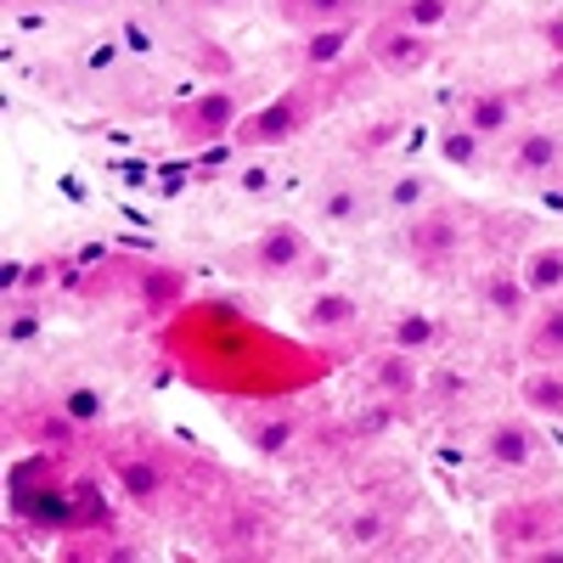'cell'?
Masks as SVG:
<instances>
[{"mask_svg":"<svg viewBox=\"0 0 563 563\" xmlns=\"http://www.w3.org/2000/svg\"><path fill=\"white\" fill-rule=\"evenodd\" d=\"M305 260H310V238H305L299 225H265L260 243L249 249V265L260 276H294Z\"/></svg>","mask_w":563,"mask_h":563,"instance_id":"3","label":"cell"},{"mask_svg":"<svg viewBox=\"0 0 563 563\" xmlns=\"http://www.w3.org/2000/svg\"><path fill=\"white\" fill-rule=\"evenodd\" d=\"M552 519H547V507H536V501H525V507H507V512H496V536L507 541V547H530V541H541V530H547Z\"/></svg>","mask_w":563,"mask_h":563,"instance_id":"12","label":"cell"},{"mask_svg":"<svg viewBox=\"0 0 563 563\" xmlns=\"http://www.w3.org/2000/svg\"><path fill=\"white\" fill-rule=\"evenodd\" d=\"M372 57H378V68L389 74H422L434 57V45L422 29H406V23H378L372 29Z\"/></svg>","mask_w":563,"mask_h":563,"instance_id":"2","label":"cell"},{"mask_svg":"<svg viewBox=\"0 0 563 563\" xmlns=\"http://www.w3.org/2000/svg\"><path fill=\"white\" fill-rule=\"evenodd\" d=\"M389 339H395V350L417 355V350H434V344L445 339V327H440L429 310H400V316L389 321Z\"/></svg>","mask_w":563,"mask_h":563,"instance_id":"11","label":"cell"},{"mask_svg":"<svg viewBox=\"0 0 563 563\" xmlns=\"http://www.w3.org/2000/svg\"><path fill=\"white\" fill-rule=\"evenodd\" d=\"M231 124H238V97H231V90H203V97L186 108V130L192 135H225Z\"/></svg>","mask_w":563,"mask_h":563,"instance_id":"6","label":"cell"},{"mask_svg":"<svg viewBox=\"0 0 563 563\" xmlns=\"http://www.w3.org/2000/svg\"><path fill=\"white\" fill-rule=\"evenodd\" d=\"M344 541L350 547H384L389 541V519H384V507H366V512H355V519L344 525Z\"/></svg>","mask_w":563,"mask_h":563,"instance_id":"19","label":"cell"},{"mask_svg":"<svg viewBox=\"0 0 563 563\" xmlns=\"http://www.w3.org/2000/svg\"><path fill=\"white\" fill-rule=\"evenodd\" d=\"M350 40H355L350 23H321V29L305 40V63H310V68H339L344 52H350Z\"/></svg>","mask_w":563,"mask_h":563,"instance_id":"14","label":"cell"},{"mask_svg":"<svg viewBox=\"0 0 563 563\" xmlns=\"http://www.w3.org/2000/svg\"><path fill=\"white\" fill-rule=\"evenodd\" d=\"M440 153H445V164H456V169H474V164H479V135L467 130V124H462V130H445V135H440Z\"/></svg>","mask_w":563,"mask_h":563,"instance_id":"24","label":"cell"},{"mask_svg":"<svg viewBox=\"0 0 563 563\" xmlns=\"http://www.w3.org/2000/svg\"><path fill=\"white\" fill-rule=\"evenodd\" d=\"M63 411H68L74 422H102L108 400H102V389H90V384H74V389H63Z\"/></svg>","mask_w":563,"mask_h":563,"instance_id":"22","label":"cell"},{"mask_svg":"<svg viewBox=\"0 0 563 563\" xmlns=\"http://www.w3.org/2000/svg\"><path fill=\"white\" fill-rule=\"evenodd\" d=\"M141 299L147 305H175L180 299V271H169V265L141 271Z\"/></svg>","mask_w":563,"mask_h":563,"instance_id":"25","label":"cell"},{"mask_svg":"<svg viewBox=\"0 0 563 563\" xmlns=\"http://www.w3.org/2000/svg\"><path fill=\"white\" fill-rule=\"evenodd\" d=\"M456 0H400V23L406 29H422V34H434L445 18H451Z\"/></svg>","mask_w":563,"mask_h":563,"instance_id":"20","label":"cell"},{"mask_svg":"<svg viewBox=\"0 0 563 563\" xmlns=\"http://www.w3.org/2000/svg\"><path fill=\"white\" fill-rule=\"evenodd\" d=\"M525 288L541 294V299H552L563 288V249H536L525 260Z\"/></svg>","mask_w":563,"mask_h":563,"instance_id":"15","label":"cell"},{"mask_svg":"<svg viewBox=\"0 0 563 563\" xmlns=\"http://www.w3.org/2000/svg\"><path fill=\"white\" fill-rule=\"evenodd\" d=\"M23 288V260H0V294H18Z\"/></svg>","mask_w":563,"mask_h":563,"instance_id":"32","label":"cell"},{"mask_svg":"<svg viewBox=\"0 0 563 563\" xmlns=\"http://www.w3.org/2000/svg\"><path fill=\"white\" fill-rule=\"evenodd\" d=\"M558 158H563V135L530 130V135H519V147H512V175H547Z\"/></svg>","mask_w":563,"mask_h":563,"instance_id":"10","label":"cell"},{"mask_svg":"<svg viewBox=\"0 0 563 563\" xmlns=\"http://www.w3.org/2000/svg\"><path fill=\"white\" fill-rule=\"evenodd\" d=\"M400 124H378V130H366V147H384V141H395Z\"/></svg>","mask_w":563,"mask_h":563,"instance_id":"34","label":"cell"},{"mask_svg":"<svg viewBox=\"0 0 563 563\" xmlns=\"http://www.w3.org/2000/svg\"><path fill=\"white\" fill-rule=\"evenodd\" d=\"M119 490L141 507H153L164 496V462L158 456H124L119 462Z\"/></svg>","mask_w":563,"mask_h":563,"instance_id":"9","label":"cell"},{"mask_svg":"<svg viewBox=\"0 0 563 563\" xmlns=\"http://www.w3.org/2000/svg\"><path fill=\"white\" fill-rule=\"evenodd\" d=\"M536 350L541 355H563V305H547L536 321Z\"/></svg>","mask_w":563,"mask_h":563,"instance_id":"27","label":"cell"},{"mask_svg":"<svg viewBox=\"0 0 563 563\" xmlns=\"http://www.w3.org/2000/svg\"><path fill=\"white\" fill-rule=\"evenodd\" d=\"M294 434H299L294 417H265V422H254V429H249V445H254L260 456H282V451L294 445Z\"/></svg>","mask_w":563,"mask_h":563,"instance_id":"18","label":"cell"},{"mask_svg":"<svg viewBox=\"0 0 563 563\" xmlns=\"http://www.w3.org/2000/svg\"><path fill=\"white\" fill-rule=\"evenodd\" d=\"M305 124H310V97H305V90H282L276 102H265L243 124V141H249V147H282V141H294Z\"/></svg>","mask_w":563,"mask_h":563,"instance_id":"1","label":"cell"},{"mask_svg":"<svg viewBox=\"0 0 563 563\" xmlns=\"http://www.w3.org/2000/svg\"><path fill=\"white\" fill-rule=\"evenodd\" d=\"M417 203H429V180H422L417 169L395 175V186H389V209H417Z\"/></svg>","mask_w":563,"mask_h":563,"instance_id":"26","label":"cell"},{"mask_svg":"<svg viewBox=\"0 0 563 563\" xmlns=\"http://www.w3.org/2000/svg\"><path fill=\"white\" fill-rule=\"evenodd\" d=\"M485 462H496V467H530L536 462V429L530 422H519V417H501V422H490V434H485Z\"/></svg>","mask_w":563,"mask_h":563,"instance_id":"4","label":"cell"},{"mask_svg":"<svg viewBox=\"0 0 563 563\" xmlns=\"http://www.w3.org/2000/svg\"><path fill=\"white\" fill-rule=\"evenodd\" d=\"M57 276V265H45V260H29L23 265V294H34V288H45V282Z\"/></svg>","mask_w":563,"mask_h":563,"instance_id":"30","label":"cell"},{"mask_svg":"<svg viewBox=\"0 0 563 563\" xmlns=\"http://www.w3.org/2000/svg\"><path fill=\"white\" fill-rule=\"evenodd\" d=\"M389 422H395L389 406H384V411H366V417H361V434H378V429H389Z\"/></svg>","mask_w":563,"mask_h":563,"instance_id":"33","label":"cell"},{"mask_svg":"<svg viewBox=\"0 0 563 563\" xmlns=\"http://www.w3.org/2000/svg\"><path fill=\"white\" fill-rule=\"evenodd\" d=\"M372 384H378L384 395H411L417 389V372H411V361H406V350H395V355H384V361H372Z\"/></svg>","mask_w":563,"mask_h":563,"instance_id":"17","label":"cell"},{"mask_svg":"<svg viewBox=\"0 0 563 563\" xmlns=\"http://www.w3.org/2000/svg\"><path fill=\"white\" fill-rule=\"evenodd\" d=\"M282 12L288 18H299V23H344V12H350V0H282Z\"/></svg>","mask_w":563,"mask_h":563,"instance_id":"21","label":"cell"},{"mask_svg":"<svg viewBox=\"0 0 563 563\" xmlns=\"http://www.w3.org/2000/svg\"><path fill=\"white\" fill-rule=\"evenodd\" d=\"M321 220L327 225H355L361 220V192L355 186H333V192L321 198Z\"/></svg>","mask_w":563,"mask_h":563,"instance_id":"23","label":"cell"},{"mask_svg":"<svg viewBox=\"0 0 563 563\" xmlns=\"http://www.w3.org/2000/svg\"><path fill=\"white\" fill-rule=\"evenodd\" d=\"M406 243H411V254H422V260H445V254H456V243H462V220L445 214V209H429V214L411 220Z\"/></svg>","mask_w":563,"mask_h":563,"instance_id":"5","label":"cell"},{"mask_svg":"<svg viewBox=\"0 0 563 563\" xmlns=\"http://www.w3.org/2000/svg\"><path fill=\"white\" fill-rule=\"evenodd\" d=\"M547 40H552V52H563V18H552V23H547Z\"/></svg>","mask_w":563,"mask_h":563,"instance_id":"35","label":"cell"},{"mask_svg":"<svg viewBox=\"0 0 563 563\" xmlns=\"http://www.w3.org/2000/svg\"><path fill=\"white\" fill-rule=\"evenodd\" d=\"M462 124L474 130L479 141H485V135H501V130L512 124V97H507V90H474V97H467V108H462Z\"/></svg>","mask_w":563,"mask_h":563,"instance_id":"7","label":"cell"},{"mask_svg":"<svg viewBox=\"0 0 563 563\" xmlns=\"http://www.w3.org/2000/svg\"><path fill=\"white\" fill-rule=\"evenodd\" d=\"M7 339H12V344L40 339V310H29V305H23V310H12V316H7Z\"/></svg>","mask_w":563,"mask_h":563,"instance_id":"29","label":"cell"},{"mask_svg":"<svg viewBox=\"0 0 563 563\" xmlns=\"http://www.w3.org/2000/svg\"><path fill=\"white\" fill-rule=\"evenodd\" d=\"M355 316H361V305L350 294H316L305 310L310 333H344V327H355Z\"/></svg>","mask_w":563,"mask_h":563,"instance_id":"13","label":"cell"},{"mask_svg":"<svg viewBox=\"0 0 563 563\" xmlns=\"http://www.w3.org/2000/svg\"><path fill=\"white\" fill-rule=\"evenodd\" d=\"M479 299H485V310H490V316L519 321V316H525V305H530V288H525V276H512V271H490V276L479 282Z\"/></svg>","mask_w":563,"mask_h":563,"instance_id":"8","label":"cell"},{"mask_svg":"<svg viewBox=\"0 0 563 563\" xmlns=\"http://www.w3.org/2000/svg\"><path fill=\"white\" fill-rule=\"evenodd\" d=\"M74 429L79 422L57 406V417H34V440H45V445H74Z\"/></svg>","mask_w":563,"mask_h":563,"instance_id":"28","label":"cell"},{"mask_svg":"<svg viewBox=\"0 0 563 563\" xmlns=\"http://www.w3.org/2000/svg\"><path fill=\"white\" fill-rule=\"evenodd\" d=\"M519 400L530 411H547V417H563V372H530L519 384Z\"/></svg>","mask_w":563,"mask_h":563,"instance_id":"16","label":"cell"},{"mask_svg":"<svg viewBox=\"0 0 563 563\" xmlns=\"http://www.w3.org/2000/svg\"><path fill=\"white\" fill-rule=\"evenodd\" d=\"M238 186H243V192H254V198H260L265 186H271V169H265V164H249V169L238 175Z\"/></svg>","mask_w":563,"mask_h":563,"instance_id":"31","label":"cell"}]
</instances>
